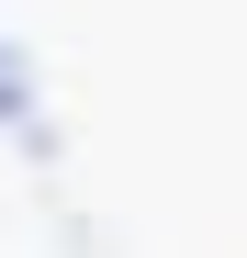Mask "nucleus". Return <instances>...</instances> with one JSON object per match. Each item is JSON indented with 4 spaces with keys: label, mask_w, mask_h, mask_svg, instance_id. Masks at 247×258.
<instances>
[]
</instances>
